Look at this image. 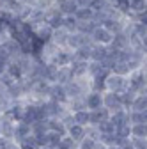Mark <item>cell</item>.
I'll use <instances>...</instances> for the list:
<instances>
[{"label":"cell","instance_id":"836d02e7","mask_svg":"<svg viewBox=\"0 0 147 149\" xmlns=\"http://www.w3.org/2000/svg\"><path fill=\"white\" fill-rule=\"evenodd\" d=\"M35 110H37V119H43L44 116H48V108H46V105H44V107H35Z\"/></svg>","mask_w":147,"mask_h":149},{"label":"cell","instance_id":"d6986e66","mask_svg":"<svg viewBox=\"0 0 147 149\" xmlns=\"http://www.w3.org/2000/svg\"><path fill=\"white\" fill-rule=\"evenodd\" d=\"M99 124V130L103 133H112L114 130H115V126H114V123L112 121H108V119H105V121H101V123H98Z\"/></svg>","mask_w":147,"mask_h":149},{"label":"cell","instance_id":"f6af8a7d","mask_svg":"<svg viewBox=\"0 0 147 149\" xmlns=\"http://www.w3.org/2000/svg\"><path fill=\"white\" fill-rule=\"evenodd\" d=\"M114 149H121V147H114Z\"/></svg>","mask_w":147,"mask_h":149},{"label":"cell","instance_id":"5b68a950","mask_svg":"<svg viewBox=\"0 0 147 149\" xmlns=\"http://www.w3.org/2000/svg\"><path fill=\"white\" fill-rule=\"evenodd\" d=\"M37 39H41L43 43H48V41H51V36H53V29L50 27V25H46V22L44 23H41V25H37L35 27V34H34Z\"/></svg>","mask_w":147,"mask_h":149},{"label":"cell","instance_id":"e575fe53","mask_svg":"<svg viewBox=\"0 0 147 149\" xmlns=\"http://www.w3.org/2000/svg\"><path fill=\"white\" fill-rule=\"evenodd\" d=\"M12 116H14V117H18V119H20V117H23L21 107H14V108H12Z\"/></svg>","mask_w":147,"mask_h":149},{"label":"cell","instance_id":"f35d334b","mask_svg":"<svg viewBox=\"0 0 147 149\" xmlns=\"http://www.w3.org/2000/svg\"><path fill=\"white\" fill-rule=\"evenodd\" d=\"M6 107H7V100L0 94V110H6Z\"/></svg>","mask_w":147,"mask_h":149},{"label":"cell","instance_id":"7a4b0ae2","mask_svg":"<svg viewBox=\"0 0 147 149\" xmlns=\"http://www.w3.org/2000/svg\"><path fill=\"white\" fill-rule=\"evenodd\" d=\"M90 43V36H85V34H80V32H69V36H67V41H66V45H69L71 48H80V46H83V45H89Z\"/></svg>","mask_w":147,"mask_h":149},{"label":"cell","instance_id":"44dd1931","mask_svg":"<svg viewBox=\"0 0 147 149\" xmlns=\"http://www.w3.org/2000/svg\"><path fill=\"white\" fill-rule=\"evenodd\" d=\"M9 74H11L12 78H20L21 74H23V71H21L20 64H18V62H12V64L9 66Z\"/></svg>","mask_w":147,"mask_h":149},{"label":"cell","instance_id":"30bf717a","mask_svg":"<svg viewBox=\"0 0 147 149\" xmlns=\"http://www.w3.org/2000/svg\"><path fill=\"white\" fill-rule=\"evenodd\" d=\"M76 23H78V20L75 18V14H69V16H64L62 18V27L67 32H75L76 30Z\"/></svg>","mask_w":147,"mask_h":149},{"label":"cell","instance_id":"ffe728a7","mask_svg":"<svg viewBox=\"0 0 147 149\" xmlns=\"http://www.w3.org/2000/svg\"><path fill=\"white\" fill-rule=\"evenodd\" d=\"M69 133H71V137H73V139H82L85 132H83L82 124H75V126H71V128H69Z\"/></svg>","mask_w":147,"mask_h":149},{"label":"cell","instance_id":"cb8c5ba5","mask_svg":"<svg viewBox=\"0 0 147 149\" xmlns=\"http://www.w3.org/2000/svg\"><path fill=\"white\" fill-rule=\"evenodd\" d=\"M131 84H133V87H135V89L142 87V85L145 84V80H144V74H142V73H137V74H133V80H131Z\"/></svg>","mask_w":147,"mask_h":149},{"label":"cell","instance_id":"9a60e30c","mask_svg":"<svg viewBox=\"0 0 147 149\" xmlns=\"http://www.w3.org/2000/svg\"><path fill=\"white\" fill-rule=\"evenodd\" d=\"M89 66H87V61H78L73 64V69H71V74H76V77H80V74L87 73Z\"/></svg>","mask_w":147,"mask_h":149},{"label":"cell","instance_id":"7402d4cb","mask_svg":"<svg viewBox=\"0 0 147 149\" xmlns=\"http://www.w3.org/2000/svg\"><path fill=\"white\" fill-rule=\"evenodd\" d=\"M50 92H51L53 100H64V98H66V91H64L62 87H51Z\"/></svg>","mask_w":147,"mask_h":149},{"label":"cell","instance_id":"4316f807","mask_svg":"<svg viewBox=\"0 0 147 149\" xmlns=\"http://www.w3.org/2000/svg\"><path fill=\"white\" fill-rule=\"evenodd\" d=\"M60 142V133H57V132H53V133H50L48 135V144H51L53 147H57V144Z\"/></svg>","mask_w":147,"mask_h":149},{"label":"cell","instance_id":"ac0fdd59","mask_svg":"<svg viewBox=\"0 0 147 149\" xmlns=\"http://www.w3.org/2000/svg\"><path fill=\"white\" fill-rule=\"evenodd\" d=\"M103 101H105V105L110 107V108H119V101H121V98L115 96V94H108Z\"/></svg>","mask_w":147,"mask_h":149},{"label":"cell","instance_id":"5bb4252c","mask_svg":"<svg viewBox=\"0 0 147 149\" xmlns=\"http://www.w3.org/2000/svg\"><path fill=\"white\" fill-rule=\"evenodd\" d=\"M28 133H30V124H27V123H21L20 126H16V130L12 132V135H14V137H18V139L28 137Z\"/></svg>","mask_w":147,"mask_h":149},{"label":"cell","instance_id":"7bdbcfd3","mask_svg":"<svg viewBox=\"0 0 147 149\" xmlns=\"http://www.w3.org/2000/svg\"><path fill=\"white\" fill-rule=\"evenodd\" d=\"M94 149H106V147H103V146H101V147H98V146H96V147H94Z\"/></svg>","mask_w":147,"mask_h":149},{"label":"cell","instance_id":"d590c367","mask_svg":"<svg viewBox=\"0 0 147 149\" xmlns=\"http://www.w3.org/2000/svg\"><path fill=\"white\" fill-rule=\"evenodd\" d=\"M75 4L78 7H87V6H90V0H75Z\"/></svg>","mask_w":147,"mask_h":149},{"label":"cell","instance_id":"7dc6e473","mask_svg":"<svg viewBox=\"0 0 147 149\" xmlns=\"http://www.w3.org/2000/svg\"><path fill=\"white\" fill-rule=\"evenodd\" d=\"M51 149H55V147H51Z\"/></svg>","mask_w":147,"mask_h":149},{"label":"cell","instance_id":"d4e9b609","mask_svg":"<svg viewBox=\"0 0 147 149\" xmlns=\"http://www.w3.org/2000/svg\"><path fill=\"white\" fill-rule=\"evenodd\" d=\"M133 107H135L137 112H145V96H140V98L133 103Z\"/></svg>","mask_w":147,"mask_h":149},{"label":"cell","instance_id":"9c48e42d","mask_svg":"<svg viewBox=\"0 0 147 149\" xmlns=\"http://www.w3.org/2000/svg\"><path fill=\"white\" fill-rule=\"evenodd\" d=\"M96 23L92 20H87V22H78L76 23V30L75 32H80V34H85V36H90V32L94 30Z\"/></svg>","mask_w":147,"mask_h":149},{"label":"cell","instance_id":"484cf974","mask_svg":"<svg viewBox=\"0 0 147 149\" xmlns=\"http://www.w3.org/2000/svg\"><path fill=\"white\" fill-rule=\"evenodd\" d=\"M131 121L137 124H145V112H137L131 116Z\"/></svg>","mask_w":147,"mask_h":149},{"label":"cell","instance_id":"74e56055","mask_svg":"<svg viewBox=\"0 0 147 149\" xmlns=\"http://www.w3.org/2000/svg\"><path fill=\"white\" fill-rule=\"evenodd\" d=\"M0 4H2V6H6V7L9 9L11 6H14V4H16V0H0Z\"/></svg>","mask_w":147,"mask_h":149},{"label":"cell","instance_id":"bcb514c9","mask_svg":"<svg viewBox=\"0 0 147 149\" xmlns=\"http://www.w3.org/2000/svg\"><path fill=\"white\" fill-rule=\"evenodd\" d=\"M0 133H2V128H0Z\"/></svg>","mask_w":147,"mask_h":149},{"label":"cell","instance_id":"e0dca14e","mask_svg":"<svg viewBox=\"0 0 147 149\" xmlns=\"http://www.w3.org/2000/svg\"><path fill=\"white\" fill-rule=\"evenodd\" d=\"M55 61H57L59 66H66L73 61V55H69L67 52H59L57 55H55Z\"/></svg>","mask_w":147,"mask_h":149},{"label":"cell","instance_id":"6da1fadb","mask_svg":"<svg viewBox=\"0 0 147 149\" xmlns=\"http://www.w3.org/2000/svg\"><path fill=\"white\" fill-rule=\"evenodd\" d=\"M112 37H114V34L110 30H106L103 25L94 27V30L90 32V39H92L94 43H98V45H110Z\"/></svg>","mask_w":147,"mask_h":149},{"label":"cell","instance_id":"4dcf8cb0","mask_svg":"<svg viewBox=\"0 0 147 149\" xmlns=\"http://www.w3.org/2000/svg\"><path fill=\"white\" fill-rule=\"evenodd\" d=\"M59 149H73V139H66V140H60L57 144Z\"/></svg>","mask_w":147,"mask_h":149},{"label":"cell","instance_id":"d6a6232c","mask_svg":"<svg viewBox=\"0 0 147 149\" xmlns=\"http://www.w3.org/2000/svg\"><path fill=\"white\" fill-rule=\"evenodd\" d=\"M94 147H96L94 139H89V140H83L82 142V149H94Z\"/></svg>","mask_w":147,"mask_h":149},{"label":"cell","instance_id":"ab89813d","mask_svg":"<svg viewBox=\"0 0 147 149\" xmlns=\"http://www.w3.org/2000/svg\"><path fill=\"white\" fill-rule=\"evenodd\" d=\"M122 100H124V103H130V101H133V92H126V96H124Z\"/></svg>","mask_w":147,"mask_h":149},{"label":"cell","instance_id":"83f0119b","mask_svg":"<svg viewBox=\"0 0 147 149\" xmlns=\"http://www.w3.org/2000/svg\"><path fill=\"white\" fill-rule=\"evenodd\" d=\"M80 92H82V91H80V87H78L76 84H69V85H67V94H69V96H78Z\"/></svg>","mask_w":147,"mask_h":149},{"label":"cell","instance_id":"f1b7e54d","mask_svg":"<svg viewBox=\"0 0 147 149\" xmlns=\"http://www.w3.org/2000/svg\"><path fill=\"white\" fill-rule=\"evenodd\" d=\"M48 128H51L53 132H57V133H64V126H62L60 123H57V121H51V123H48Z\"/></svg>","mask_w":147,"mask_h":149},{"label":"cell","instance_id":"3957f363","mask_svg":"<svg viewBox=\"0 0 147 149\" xmlns=\"http://www.w3.org/2000/svg\"><path fill=\"white\" fill-rule=\"evenodd\" d=\"M110 45H112V48L115 50H124V48H130V36H128L124 30L114 34L112 41H110Z\"/></svg>","mask_w":147,"mask_h":149},{"label":"cell","instance_id":"8fae6325","mask_svg":"<svg viewBox=\"0 0 147 149\" xmlns=\"http://www.w3.org/2000/svg\"><path fill=\"white\" fill-rule=\"evenodd\" d=\"M87 107L89 108H101V103H103V98H101V94H99V92H94V94H90L89 98H87Z\"/></svg>","mask_w":147,"mask_h":149},{"label":"cell","instance_id":"277c9868","mask_svg":"<svg viewBox=\"0 0 147 149\" xmlns=\"http://www.w3.org/2000/svg\"><path fill=\"white\" fill-rule=\"evenodd\" d=\"M106 53H108V48H106V45H90V55L89 57L92 59V61H96V62H101V61H105L106 59Z\"/></svg>","mask_w":147,"mask_h":149},{"label":"cell","instance_id":"2e32d148","mask_svg":"<svg viewBox=\"0 0 147 149\" xmlns=\"http://www.w3.org/2000/svg\"><path fill=\"white\" fill-rule=\"evenodd\" d=\"M21 119H23V123H27V124L37 121V110H35V107H28V108L25 110V114H23Z\"/></svg>","mask_w":147,"mask_h":149},{"label":"cell","instance_id":"1f68e13d","mask_svg":"<svg viewBox=\"0 0 147 149\" xmlns=\"http://www.w3.org/2000/svg\"><path fill=\"white\" fill-rule=\"evenodd\" d=\"M133 133H135L137 137H145V124H137V126L133 128Z\"/></svg>","mask_w":147,"mask_h":149},{"label":"cell","instance_id":"8992f818","mask_svg":"<svg viewBox=\"0 0 147 149\" xmlns=\"http://www.w3.org/2000/svg\"><path fill=\"white\" fill-rule=\"evenodd\" d=\"M76 9H78V6L75 4V0H59V7H57V11H59L62 16L75 14Z\"/></svg>","mask_w":147,"mask_h":149},{"label":"cell","instance_id":"4fadbf2b","mask_svg":"<svg viewBox=\"0 0 147 149\" xmlns=\"http://www.w3.org/2000/svg\"><path fill=\"white\" fill-rule=\"evenodd\" d=\"M105 119H108V112H106V110H99V108H96L94 114L89 116V121H92L94 124H98V123H101V121H105Z\"/></svg>","mask_w":147,"mask_h":149},{"label":"cell","instance_id":"52a82bcc","mask_svg":"<svg viewBox=\"0 0 147 149\" xmlns=\"http://www.w3.org/2000/svg\"><path fill=\"white\" fill-rule=\"evenodd\" d=\"M106 85L108 89L115 92V91H121L124 87V78H122V74H114V77H108L106 78Z\"/></svg>","mask_w":147,"mask_h":149},{"label":"cell","instance_id":"603a6c76","mask_svg":"<svg viewBox=\"0 0 147 149\" xmlns=\"http://www.w3.org/2000/svg\"><path fill=\"white\" fill-rule=\"evenodd\" d=\"M75 123H78V124H85L87 121H89V114L87 112H82V110H78L76 114H75V119H73Z\"/></svg>","mask_w":147,"mask_h":149},{"label":"cell","instance_id":"ba28073f","mask_svg":"<svg viewBox=\"0 0 147 149\" xmlns=\"http://www.w3.org/2000/svg\"><path fill=\"white\" fill-rule=\"evenodd\" d=\"M92 16H94V9L92 7H78L75 11V18L78 22H87V20H92Z\"/></svg>","mask_w":147,"mask_h":149},{"label":"cell","instance_id":"ee69618b","mask_svg":"<svg viewBox=\"0 0 147 149\" xmlns=\"http://www.w3.org/2000/svg\"><path fill=\"white\" fill-rule=\"evenodd\" d=\"M0 45H2V34H0Z\"/></svg>","mask_w":147,"mask_h":149},{"label":"cell","instance_id":"60d3db41","mask_svg":"<svg viewBox=\"0 0 147 149\" xmlns=\"http://www.w3.org/2000/svg\"><path fill=\"white\" fill-rule=\"evenodd\" d=\"M9 146H7V142L6 140H0V149H7Z\"/></svg>","mask_w":147,"mask_h":149},{"label":"cell","instance_id":"8d00e7d4","mask_svg":"<svg viewBox=\"0 0 147 149\" xmlns=\"http://www.w3.org/2000/svg\"><path fill=\"white\" fill-rule=\"evenodd\" d=\"M133 147H137V149H145V142L142 140V137H138V140L135 142V146Z\"/></svg>","mask_w":147,"mask_h":149},{"label":"cell","instance_id":"7c38bea8","mask_svg":"<svg viewBox=\"0 0 147 149\" xmlns=\"http://www.w3.org/2000/svg\"><path fill=\"white\" fill-rule=\"evenodd\" d=\"M57 73H59V68L55 66V64L44 66V69H43V78L44 80H57Z\"/></svg>","mask_w":147,"mask_h":149},{"label":"cell","instance_id":"b9f144b4","mask_svg":"<svg viewBox=\"0 0 147 149\" xmlns=\"http://www.w3.org/2000/svg\"><path fill=\"white\" fill-rule=\"evenodd\" d=\"M4 69H6V64H4L2 61H0V74H2V73H4Z\"/></svg>","mask_w":147,"mask_h":149},{"label":"cell","instance_id":"f546056e","mask_svg":"<svg viewBox=\"0 0 147 149\" xmlns=\"http://www.w3.org/2000/svg\"><path fill=\"white\" fill-rule=\"evenodd\" d=\"M0 128H2V133L6 137H12V128H11V123H4V124H0Z\"/></svg>","mask_w":147,"mask_h":149}]
</instances>
